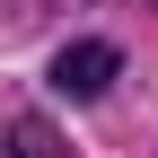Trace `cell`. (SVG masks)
Listing matches in <instances>:
<instances>
[{
	"label": "cell",
	"instance_id": "cell-1",
	"mask_svg": "<svg viewBox=\"0 0 158 158\" xmlns=\"http://www.w3.org/2000/svg\"><path fill=\"white\" fill-rule=\"evenodd\" d=\"M114 70H123V53H114V44H62V53H53V88L79 97V106H88V97H106Z\"/></svg>",
	"mask_w": 158,
	"mask_h": 158
},
{
	"label": "cell",
	"instance_id": "cell-2",
	"mask_svg": "<svg viewBox=\"0 0 158 158\" xmlns=\"http://www.w3.org/2000/svg\"><path fill=\"white\" fill-rule=\"evenodd\" d=\"M0 158H70V149H62V132H53L44 114H18V123H9V149H0Z\"/></svg>",
	"mask_w": 158,
	"mask_h": 158
}]
</instances>
